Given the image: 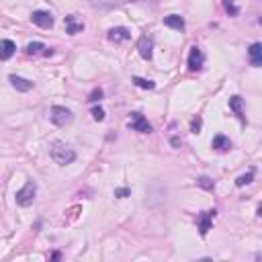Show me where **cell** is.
I'll list each match as a JSON object with an SVG mask.
<instances>
[{
    "label": "cell",
    "mask_w": 262,
    "mask_h": 262,
    "mask_svg": "<svg viewBox=\"0 0 262 262\" xmlns=\"http://www.w3.org/2000/svg\"><path fill=\"white\" fill-rule=\"evenodd\" d=\"M92 119H94V121H102V119H104V111H102L100 107H94V109H92Z\"/></svg>",
    "instance_id": "24"
},
{
    "label": "cell",
    "mask_w": 262,
    "mask_h": 262,
    "mask_svg": "<svg viewBox=\"0 0 262 262\" xmlns=\"http://www.w3.org/2000/svg\"><path fill=\"white\" fill-rule=\"evenodd\" d=\"M230 109L236 113V117H238L242 123H246V115H244V98H242V96L234 94V96L230 98Z\"/></svg>",
    "instance_id": "12"
},
{
    "label": "cell",
    "mask_w": 262,
    "mask_h": 262,
    "mask_svg": "<svg viewBox=\"0 0 262 262\" xmlns=\"http://www.w3.org/2000/svg\"><path fill=\"white\" fill-rule=\"evenodd\" d=\"M25 54L27 56H51V54H54V51H51L45 43H41V41H33V43H29L27 47H25Z\"/></svg>",
    "instance_id": "10"
},
{
    "label": "cell",
    "mask_w": 262,
    "mask_h": 262,
    "mask_svg": "<svg viewBox=\"0 0 262 262\" xmlns=\"http://www.w3.org/2000/svg\"><path fill=\"white\" fill-rule=\"evenodd\" d=\"M133 84H135L137 88H143V90H154V88H156V82L145 80V78H139V76L133 78Z\"/></svg>",
    "instance_id": "19"
},
{
    "label": "cell",
    "mask_w": 262,
    "mask_h": 262,
    "mask_svg": "<svg viewBox=\"0 0 262 262\" xmlns=\"http://www.w3.org/2000/svg\"><path fill=\"white\" fill-rule=\"evenodd\" d=\"M129 129L131 131H137V133H152V125L147 123V119L141 113H131Z\"/></svg>",
    "instance_id": "5"
},
{
    "label": "cell",
    "mask_w": 262,
    "mask_h": 262,
    "mask_svg": "<svg viewBox=\"0 0 262 262\" xmlns=\"http://www.w3.org/2000/svg\"><path fill=\"white\" fill-rule=\"evenodd\" d=\"M90 7L94 9H100V11H109V9H115L123 3H127V0H88Z\"/></svg>",
    "instance_id": "16"
},
{
    "label": "cell",
    "mask_w": 262,
    "mask_h": 262,
    "mask_svg": "<svg viewBox=\"0 0 262 262\" xmlns=\"http://www.w3.org/2000/svg\"><path fill=\"white\" fill-rule=\"evenodd\" d=\"M221 3H223V9H226V13H228L230 17H236V15L240 13V9L236 7L234 0H221Z\"/></svg>",
    "instance_id": "20"
},
{
    "label": "cell",
    "mask_w": 262,
    "mask_h": 262,
    "mask_svg": "<svg viewBox=\"0 0 262 262\" xmlns=\"http://www.w3.org/2000/svg\"><path fill=\"white\" fill-rule=\"evenodd\" d=\"M129 195V189H117L115 191V197H119V199H125Z\"/></svg>",
    "instance_id": "26"
},
{
    "label": "cell",
    "mask_w": 262,
    "mask_h": 262,
    "mask_svg": "<svg viewBox=\"0 0 262 262\" xmlns=\"http://www.w3.org/2000/svg\"><path fill=\"white\" fill-rule=\"evenodd\" d=\"M102 98V90L100 88H94L92 92H90V96H88V102H96V100H100Z\"/></svg>",
    "instance_id": "23"
},
{
    "label": "cell",
    "mask_w": 262,
    "mask_h": 262,
    "mask_svg": "<svg viewBox=\"0 0 262 262\" xmlns=\"http://www.w3.org/2000/svg\"><path fill=\"white\" fill-rule=\"evenodd\" d=\"M9 80H11L13 88H17L19 92H29V90L33 88V82H31V80H27V78H21V76L11 74V76H9Z\"/></svg>",
    "instance_id": "15"
},
{
    "label": "cell",
    "mask_w": 262,
    "mask_h": 262,
    "mask_svg": "<svg viewBox=\"0 0 262 262\" xmlns=\"http://www.w3.org/2000/svg\"><path fill=\"white\" fill-rule=\"evenodd\" d=\"M137 49H139V56H141L143 60H152V56H154V37H152V35L139 37Z\"/></svg>",
    "instance_id": "7"
},
{
    "label": "cell",
    "mask_w": 262,
    "mask_h": 262,
    "mask_svg": "<svg viewBox=\"0 0 262 262\" xmlns=\"http://www.w3.org/2000/svg\"><path fill=\"white\" fill-rule=\"evenodd\" d=\"M215 215H217L215 209H209V211H203L199 215V232H201L203 238L209 234V230H211V223H213V217Z\"/></svg>",
    "instance_id": "8"
},
{
    "label": "cell",
    "mask_w": 262,
    "mask_h": 262,
    "mask_svg": "<svg viewBox=\"0 0 262 262\" xmlns=\"http://www.w3.org/2000/svg\"><path fill=\"white\" fill-rule=\"evenodd\" d=\"M199 129H201V117L193 119V123H191V131L193 133H199Z\"/></svg>",
    "instance_id": "25"
},
{
    "label": "cell",
    "mask_w": 262,
    "mask_h": 262,
    "mask_svg": "<svg viewBox=\"0 0 262 262\" xmlns=\"http://www.w3.org/2000/svg\"><path fill=\"white\" fill-rule=\"evenodd\" d=\"M35 195H37V184H35L33 180H29V182L17 193V205H19V207H29V205H33Z\"/></svg>",
    "instance_id": "3"
},
{
    "label": "cell",
    "mask_w": 262,
    "mask_h": 262,
    "mask_svg": "<svg viewBox=\"0 0 262 262\" xmlns=\"http://www.w3.org/2000/svg\"><path fill=\"white\" fill-rule=\"evenodd\" d=\"M205 66V54L201 51V47H191V54H189V70L191 72H201Z\"/></svg>",
    "instance_id": "4"
},
{
    "label": "cell",
    "mask_w": 262,
    "mask_h": 262,
    "mask_svg": "<svg viewBox=\"0 0 262 262\" xmlns=\"http://www.w3.org/2000/svg\"><path fill=\"white\" fill-rule=\"evenodd\" d=\"M15 51H17L15 41H11V39H3V41H0V60H11L15 56Z\"/></svg>",
    "instance_id": "13"
},
{
    "label": "cell",
    "mask_w": 262,
    "mask_h": 262,
    "mask_svg": "<svg viewBox=\"0 0 262 262\" xmlns=\"http://www.w3.org/2000/svg\"><path fill=\"white\" fill-rule=\"evenodd\" d=\"M252 178H254V170H248L246 174L238 176V180H236V186H246V184H250V182H252Z\"/></svg>",
    "instance_id": "21"
},
{
    "label": "cell",
    "mask_w": 262,
    "mask_h": 262,
    "mask_svg": "<svg viewBox=\"0 0 262 262\" xmlns=\"http://www.w3.org/2000/svg\"><path fill=\"white\" fill-rule=\"evenodd\" d=\"M31 21L33 25L41 27V29H49V27H54V15H51L49 11H35L31 15Z\"/></svg>",
    "instance_id": "6"
},
{
    "label": "cell",
    "mask_w": 262,
    "mask_h": 262,
    "mask_svg": "<svg viewBox=\"0 0 262 262\" xmlns=\"http://www.w3.org/2000/svg\"><path fill=\"white\" fill-rule=\"evenodd\" d=\"M107 37L113 43H123V41H129L131 39V33H129L127 27H113V29H109Z\"/></svg>",
    "instance_id": "9"
},
{
    "label": "cell",
    "mask_w": 262,
    "mask_h": 262,
    "mask_svg": "<svg viewBox=\"0 0 262 262\" xmlns=\"http://www.w3.org/2000/svg\"><path fill=\"white\" fill-rule=\"evenodd\" d=\"M197 184H199L201 189H207V191H211V189H213V180H211V178H207V176H201V178L197 180Z\"/></svg>",
    "instance_id": "22"
},
{
    "label": "cell",
    "mask_w": 262,
    "mask_h": 262,
    "mask_svg": "<svg viewBox=\"0 0 262 262\" xmlns=\"http://www.w3.org/2000/svg\"><path fill=\"white\" fill-rule=\"evenodd\" d=\"M64 21H66V33L76 35V33L84 31V23H82V21H78V19H76V15H68Z\"/></svg>",
    "instance_id": "14"
},
{
    "label": "cell",
    "mask_w": 262,
    "mask_h": 262,
    "mask_svg": "<svg viewBox=\"0 0 262 262\" xmlns=\"http://www.w3.org/2000/svg\"><path fill=\"white\" fill-rule=\"evenodd\" d=\"M49 154H51V158H54L60 166H68V164H72L76 160V152L70 145L62 143V141H56L54 145H51V152Z\"/></svg>",
    "instance_id": "1"
},
{
    "label": "cell",
    "mask_w": 262,
    "mask_h": 262,
    "mask_svg": "<svg viewBox=\"0 0 262 262\" xmlns=\"http://www.w3.org/2000/svg\"><path fill=\"white\" fill-rule=\"evenodd\" d=\"M211 147H215L217 152H228V149L232 147V141H230V137H226L223 133H219V135H215V137H213Z\"/></svg>",
    "instance_id": "17"
},
{
    "label": "cell",
    "mask_w": 262,
    "mask_h": 262,
    "mask_svg": "<svg viewBox=\"0 0 262 262\" xmlns=\"http://www.w3.org/2000/svg\"><path fill=\"white\" fill-rule=\"evenodd\" d=\"M49 119H51V123H54V125L64 127V125H68V123L74 119V115H72L70 109L56 104V107H51V111H49Z\"/></svg>",
    "instance_id": "2"
},
{
    "label": "cell",
    "mask_w": 262,
    "mask_h": 262,
    "mask_svg": "<svg viewBox=\"0 0 262 262\" xmlns=\"http://www.w3.org/2000/svg\"><path fill=\"white\" fill-rule=\"evenodd\" d=\"M164 25L170 27V29L180 31V29H184V19L180 15H168V17H164Z\"/></svg>",
    "instance_id": "18"
},
{
    "label": "cell",
    "mask_w": 262,
    "mask_h": 262,
    "mask_svg": "<svg viewBox=\"0 0 262 262\" xmlns=\"http://www.w3.org/2000/svg\"><path fill=\"white\" fill-rule=\"evenodd\" d=\"M248 58H250V64H252L254 68H260V66H262V43H252V45H250Z\"/></svg>",
    "instance_id": "11"
}]
</instances>
